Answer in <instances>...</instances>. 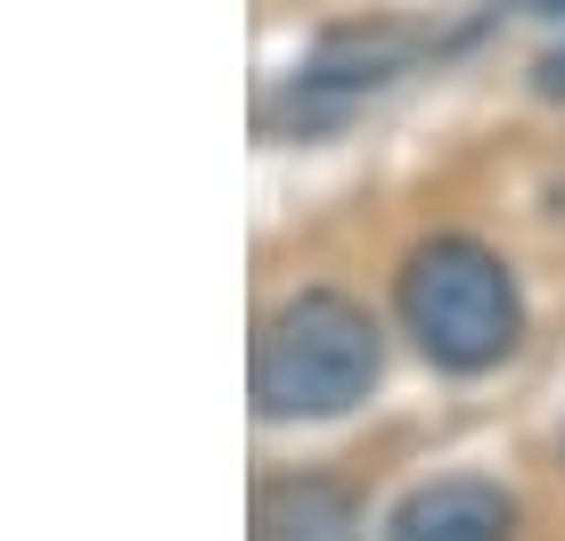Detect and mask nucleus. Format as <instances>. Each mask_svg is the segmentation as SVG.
Listing matches in <instances>:
<instances>
[{
  "label": "nucleus",
  "mask_w": 565,
  "mask_h": 541,
  "mask_svg": "<svg viewBox=\"0 0 565 541\" xmlns=\"http://www.w3.org/2000/svg\"><path fill=\"white\" fill-rule=\"evenodd\" d=\"M394 312H402V337L451 378H483L524 344L516 270H509L500 246L467 238V230H435V238H418L411 255H402Z\"/></svg>",
  "instance_id": "obj_1"
},
{
  "label": "nucleus",
  "mask_w": 565,
  "mask_h": 541,
  "mask_svg": "<svg viewBox=\"0 0 565 541\" xmlns=\"http://www.w3.org/2000/svg\"><path fill=\"white\" fill-rule=\"evenodd\" d=\"M385 378V337L361 296L344 287H296L279 312H263L246 385L263 418H344L377 394Z\"/></svg>",
  "instance_id": "obj_2"
},
{
  "label": "nucleus",
  "mask_w": 565,
  "mask_h": 541,
  "mask_svg": "<svg viewBox=\"0 0 565 541\" xmlns=\"http://www.w3.org/2000/svg\"><path fill=\"white\" fill-rule=\"evenodd\" d=\"M418 50H426V33H418V25H402V17L320 33V50H311L303 66H296V83H287L279 115H287V124H303V131L337 124V115H353L369 91H385L394 74H411V57H418Z\"/></svg>",
  "instance_id": "obj_3"
},
{
  "label": "nucleus",
  "mask_w": 565,
  "mask_h": 541,
  "mask_svg": "<svg viewBox=\"0 0 565 541\" xmlns=\"http://www.w3.org/2000/svg\"><path fill=\"white\" fill-rule=\"evenodd\" d=\"M516 500L492 476H435L385 517V541H509Z\"/></svg>",
  "instance_id": "obj_4"
},
{
  "label": "nucleus",
  "mask_w": 565,
  "mask_h": 541,
  "mask_svg": "<svg viewBox=\"0 0 565 541\" xmlns=\"http://www.w3.org/2000/svg\"><path fill=\"white\" fill-rule=\"evenodd\" d=\"M255 541H361V500L337 476H270L255 492Z\"/></svg>",
  "instance_id": "obj_5"
},
{
  "label": "nucleus",
  "mask_w": 565,
  "mask_h": 541,
  "mask_svg": "<svg viewBox=\"0 0 565 541\" xmlns=\"http://www.w3.org/2000/svg\"><path fill=\"white\" fill-rule=\"evenodd\" d=\"M533 91H541V99H565V42L533 66Z\"/></svg>",
  "instance_id": "obj_6"
},
{
  "label": "nucleus",
  "mask_w": 565,
  "mask_h": 541,
  "mask_svg": "<svg viewBox=\"0 0 565 541\" xmlns=\"http://www.w3.org/2000/svg\"><path fill=\"white\" fill-rule=\"evenodd\" d=\"M524 9H533V17H565V0H524Z\"/></svg>",
  "instance_id": "obj_7"
},
{
  "label": "nucleus",
  "mask_w": 565,
  "mask_h": 541,
  "mask_svg": "<svg viewBox=\"0 0 565 541\" xmlns=\"http://www.w3.org/2000/svg\"><path fill=\"white\" fill-rule=\"evenodd\" d=\"M557 459H565V435H557Z\"/></svg>",
  "instance_id": "obj_8"
}]
</instances>
